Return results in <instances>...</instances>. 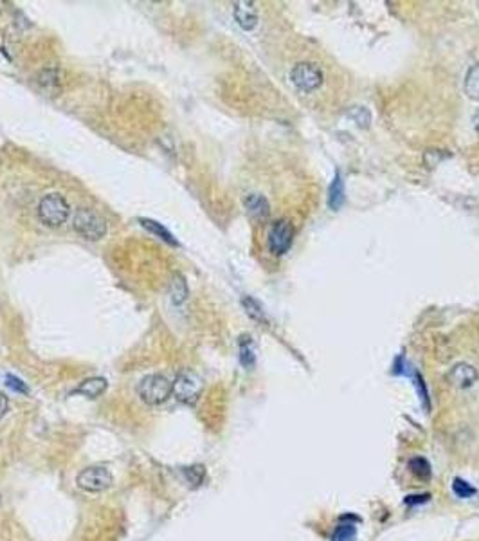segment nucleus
Listing matches in <instances>:
<instances>
[{
    "label": "nucleus",
    "instance_id": "nucleus-6",
    "mask_svg": "<svg viewBox=\"0 0 479 541\" xmlns=\"http://www.w3.org/2000/svg\"><path fill=\"white\" fill-rule=\"evenodd\" d=\"M292 83L303 92H312L323 83V70L316 63H298L290 73Z\"/></svg>",
    "mask_w": 479,
    "mask_h": 541
},
{
    "label": "nucleus",
    "instance_id": "nucleus-16",
    "mask_svg": "<svg viewBox=\"0 0 479 541\" xmlns=\"http://www.w3.org/2000/svg\"><path fill=\"white\" fill-rule=\"evenodd\" d=\"M409 469L420 478H429L431 476V466L429 462L421 456H414V459L409 460Z\"/></svg>",
    "mask_w": 479,
    "mask_h": 541
},
{
    "label": "nucleus",
    "instance_id": "nucleus-17",
    "mask_svg": "<svg viewBox=\"0 0 479 541\" xmlns=\"http://www.w3.org/2000/svg\"><path fill=\"white\" fill-rule=\"evenodd\" d=\"M204 475H205V471H204V467L202 466H191V467H185L184 469V476L188 478V482H190L193 487L200 486L202 480H204Z\"/></svg>",
    "mask_w": 479,
    "mask_h": 541
},
{
    "label": "nucleus",
    "instance_id": "nucleus-9",
    "mask_svg": "<svg viewBox=\"0 0 479 541\" xmlns=\"http://www.w3.org/2000/svg\"><path fill=\"white\" fill-rule=\"evenodd\" d=\"M448 382L456 388H470L478 381V370L468 363H458L447 374Z\"/></svg>",
    "mask_w": 479,
    "mask_h": 541
},
{
    "label": "nucleus",
    "instance_id": "nucleus-5",
    "mask_svg": "<svg viewBox=\"0 0 479 541\" xmlns=\"http://www.w3.org/2000/svg\"><path fill=\"white\" fill-rule=\"evenodd\" d=\"M76 483L80 486V489L87 491V493H101L112 486V475L107 467L92 466L77 475Z\"/></svg>",
    "mask_w": 479,
    "mask_h": 541
},
{
    "label": "nucleus",
    "instance_id": "nucleus-18",
    "mask_svg": "<svg viewBox=\"0 0 479 541\" xmlns=\"http://www.w3.org/2000/svg\"><path fill=\"white\" fill-rule=\"evenodd\" d=\"M357 530L353 525H339L333 532L332 541H355Z\"/></svg>",
    "mask_w": 479,
    "mask_h": 541
},
{
    "label": "nucleus",
    "instance_id": "nucleus-12",
    "mask_svg": "<svg viewBox=\"0 0 479 541\" xmlns=\"http://www.w3.org/2000/svg\"><path fill=\"white\" fill-rule=\"evenodd\" d=\"M344 181L343 177H340V173L337 171L335 177H333V183L330 184V190H328V206L330 210L337 211L340 206L344 204Z\"/></svg>",
    "mask_w": 479,
    "mask_h": 541
},
{
    "label": "nucleus",
    "instance_id": "nucleus-22",
    "mask_svg": "<svg viewBox=\"0 0 479 541\" xmlns=\"http://www.w3.org/2000/svg\"><path fill=\"white\" fill-rule=\"evenodd\" d=\"M6 385H8L9 388L13 390V392L29 393V388H28V386H26V382H23L22 379L15 377V375H8V377H6Z\"/></svg>",
    "mask_w": 479,
    "mask_h": 541
},
{
    "label": "nucleus",
    "instance_id": "nucleus-23",
    "mask_svg": "<svg viewBox=\"0 0 479 541\" xmlns=\"http://www.w3.org/2000/svg\"><path fill=\"white\" fill-rule=\"evenodd\" d=\"M355 112H359V116L352 114V117L357 121V125H359V127H367V125H370L371 116H370V112H367L366 109H362V107H355Z\"/></svg>",
    "mask_w": 479,
    "mask_h": 541
},
{
    "label": "nucleus",
    "instance_id": "nucleus-15",
    "mask_svg": "<svg viewBox=\"0 0 479 541\" xmlns=\"http://www.w3.org/2000/svg\"><path fill=\"white\" fill-rule=\"evenodd\" d=\"M171 296H173L175 304H182L188 296V285L181 274H175L173 282H171Z\"/></svg>",
    "mask_w": 479,
    "mask_h": 541
},
{
    "label": "nucleus",
    "instance_id": "nucleus-25",
    "mask_svg": "<svg viewBox=\"0 0 479 541\" xmlns=\"http://www.w3.org/2000/svg\"><path fill=\"white\" fill-rule=\"evenodd\" d=\"M472 125H474V130L479 134V109L475 110L474 117H472Z\"/></svg>",
    "mask_w": 479,
    "mask_h": 541
},
{
    "label": "nucleus",
    "instance_id": "nucleus-2",
    "mask_svg": "<svg viewBox=\"0 0 479 541\" xmlns=\"http://www.w3.org/2000/svg\"><path fill=\"white\" fill-rule=\"evenodd\" d=\"M72 227L85 240H99L107 235V220L90 208H80L72 218Z\"/></svg>",
    "mask_w": 479,
    "mask_h": 541
},
{
    "label": "nucleus",
    "instance_id": "nucleus-19",
    "mask_svg": "<svg viewBox=\"0 0 479 541\" xmlns=\"http://www.w3.org/2000/svg\"><path fill=\"white\" fill-rule=\"evenodd\" d=\"M239 352H242V363L245 366L254 365V352L251 347V338H242L239 341Z\"/></svg>",
    "mask_w": 479,
    "mask_h": 541
},
{
    "label": "nucleus",
    "instance_id": "nucleus-7",
    "mask_svg": "<svg viewBox=\"0 0 479 541\" xmlns=\"http://www.w3.org/2000/svg\"><path fill=\"white\" fill-rule=\"evenodd\" d=\"M292 238H294V230L289 220H278L272 224L271 231H269V250L276 257H281L290 250Z\"/></svg>",
    "mask_w": 479,
    "mask_h": 541
},
{
    "label": "nucleus",
    "instance_id": "nucleus-10",
    "mask_svg": "<svg viewBox=\"0 0 479 541\" xmlns=\"http://www.w3.org/2000/svg\"><path fill=\"white\" fill-rule=\"evenodd\" d=\"M245 208H247V213L251 215L256 220H265L271 213V206H269V200L263 197V195L251 193L244 199Z\"/></svg>",
    "mask_w": 479,
    "mask_h": 541
},
{
    "label": "nucleus",
    "instance_id": "nucleus-14",
    "mask_svg": "<svg viewBox=\"0 0 479 541\" xmlns=\"http://www.w3.org/2000/svg\"><path fill=\"white\" fill-rule=\"evenodd\" d=\"M465 94H467L470 100L474 102H479V63L472 65L468 69L467 76H465V83H463Z\"/></svg>",
    "mask_w": 479,
    "mask_h": 541
},
{
    "label": "nucleus",
    "instance_id": "nucleus-11",
    "mask_svg": "<svg viewBox=\"0 0 479 541\" xmlns=\"http://www.w3.org/2000/svg\"><path fill=\"white\" fill-rule=\"evenodd\" d=\"M107 388H109V382L104 377H90L80 382V386L72 393H80V395H85L89 399H97L107 392Z\"/></svg>",
    "mask_w": 479,
    "mask_h": 541
},
{
    "label": "nucleus",
    "instance_id": "nucleus-3",
    "mask_svg": "<svg viewBox=\"0 0 479 541\" xmlns=\"http://www.w3.org/2000/svg\"><path fill=\"white\" fill-rule=\"evenodd\" d=\"M69 204L58 193L45 195L38 204L40 220L49 227H58L65 224V220L69 218Z\"/></svg>",
    "mask_w": 479,
    "mask_h": 541
},
{
    "label": "nucleus",
    "instance_id": "nucleus-24",
    "mask_svg": "<svg viewBox=\"0 0 479 541\" xmlns=\"http://www.w3.org/2000/svg\"><path fill=\"white\" fill-rule=\"evenodd\" d=\"M8 408H9V401L8 397H6L4 393L0 392V419L8 413Z\"/></svg>",
    "mask_w": 479,
    "mask_h": 541
},
{
    "label": "nucleus",
    "instance_id": "nucleus-1",
    "mask_svg": "<svg viewBox=\"0 0 479 541\" xmlns=\"http://www.w3.org/2000/svg\"><path fill=\"white\" fill-rule=\"evenodd\" d=\"M137 393L143 402L150 406H158L166 402L173 393V382L163 374H151L143 377L137 386Z\"/></svg>",
    "mask_w": 479,
    "mask_h": 541
},
{
    "label": "nucleus",
    "instance_id": "nucleus-4",
    "mask_svg": "<svg viewBox=\"0 0 479 541\" xmlns=\"http://www.w3.org/2000/svg\"><path fill=\"white\" fill-rule=\"evenodd\" d=\"M202 392V381L197 374L190 370H184L175 377L173 381V395L177 401L184 405H193Z\"/></svg>",
    "mask_w": 479,
    "mask_h": 541
},
{
    "label": "nucleus",
    "instance_id": "nucleus-20",
    "mask_svg": "<svg viewBox=\"0 0 479 541\" xmlns=\"http://www.w3.org/2000/svg\"><path fill=\"white\" fill-rule=\"evenodd\" d=\"M452 491H454V495L460 496V498H468V496L475 495L474 487H470L467 482H463L461 478L454 480V483H452Z\"/></svg>",
    "mask_w": 479,
    "mask_h": 541
},
{
    "label": "nucleus",
    "instance_id": "nucleus-8",
    "mask_svg": "<svg viewBox=\"0 0 479 541\" xmlns=\"http://www.w3.org/2000/svg\"><path fill=\"white\" fill-rule=\"evenodd\" d=\"M232 15H235V20L244 31H252L258 26V8H256L254 2H249V0L236 2Z\"/></svg>",
    "mask_w": 479,
    "mask_h": 541
},
{
    "label": "nucleus",
    "instance_id": "nucleus-13",
    "mask_svg": "<svg viewBox=\"0 0 479 541\" xmlns=\"http://www.w3.org/2000/svg\"><path fill=\"white\" fill-rule=\"evenodd\" d=\"M139 223H141V226L144 227V230H148V231H150V233L157 235L158 238H163V240L166 242V244L178 245L177 238H175L173 235H171L170 231H168L166 227H164L161 223H155V220H150V218H139Z\"/></svg>",
    "mask_w": 479,
    "mask_h": 541
},
{
    "label": "nucleus",
    "instance_id": "nucleus-21",
    "mask_svg": "<svg viewBox=\"0 0 479 541\" xmlns=\"http://www.w3.org/2000/svg\"><path fill=\"white\" fill-rule=\"evenodd\" d=\"M244 307L247 309V314L254 319H263V311L258 305V301H254L252 298L245 296L244 298Z\"/></svg>",
    "mask_w": 479,
    "mask_h": 541
}]
</instances>
